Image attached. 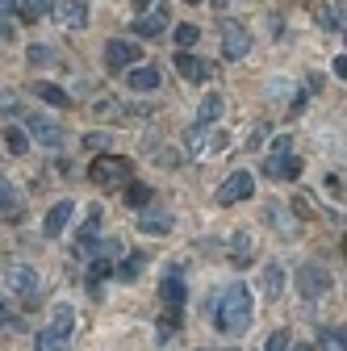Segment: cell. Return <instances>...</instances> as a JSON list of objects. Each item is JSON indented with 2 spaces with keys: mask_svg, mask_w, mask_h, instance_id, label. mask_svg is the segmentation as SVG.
<instances>
[{
  "mask_svg": "<svg viewBox=\"0 0 347 351\" xmlns=\"http://www.w3.org/2000/svg\"><path fill=\"white\" fill-rule=\"evenodd\" d=\"M213 322H218V330L230 335V339H239L251 326V293H247V285H230L218 301H213Z\"/></svg>",
  "mask_w": 347,
  "mask_h": 351,
  "instance_id": "obj_1",
  "label": "cell"
},
{
  "mask_svg": "<svg viewBox=\"0 0 347 351\" xmlns=\"http://www.w3.org/2000/svg\"><path fill=\"white\" fill-rule=\"evenodd\" d=\"M130 171H134V163H130V159H121V155H97V159H93V167H88L93 184H101L105 193H109V189H121V184H130Z\"/></svg>",
  "mask_w": 347,
  "mask_h": 351,
  "instance_id": "obj_2",
  "label": "cell"
},
{
  "mask_svg": "<svg viewBox=\"0 0 347 351\" xmlns=\"http://www.w3.org/2000/svg\"><path fill=\"white\" fill-rule=\"evenodd\" d=\"M264 176H268V180H297V176H301V159L293 155V138L289 134H280L272 143V155H268Z\"/></svg>",
  "mask_w": 347,
  "mask_h": 351,
  "instance_id": "obj_3",
  "label": "cell"
},
{
  "mask_svg": "<svg viewBox=\"0 0 347 351\" xmlns=\"http://www.w3.org/2000/svg\"><path fill=\"white\" fill-rule=\"evenodd\" d=\"M9 289L21 297V305H25V310H34V305H38V272L34 268H25V263H17V268H9Z\"/></svg>",
  "mask_w": 347,
  "mask_h": 351,
  "instance_id": "obj_4",
  "label": "cell"
},
{
  "mask_svg": "<svg viewBox=\"0 0 347 351\" xmlns=\"http://www.w3.org/2000/svg\"><path fill=\"white\" fill-rule=\"evenodd\" d=\"M251 193H255L251 171H230V176H226V184L213 193V201H218V205H239V201H247Z\"/></svg>",
  "mask_w": 347,
  "mask_h": 351,
  "instance_id": "obj_5",
  "label": "cell"
},
{
  "mask_svg": "<svg viewBox=\"0 0 347 351\" xmlns=\"http://www.w3.org/2000/svg\"><path fill=\"white\" fill-rule=\"evenodd\" d=\"M134 63H139V42L113 38L109 47H105V67L109 71H125V67H134Z\"/></svg>",
  "mask_w": 347,
  "mask_h": 351,
  "instance_id": "obj_6",
  "label": "cell"
},
{
  "mask_svg": "<svg viewBox=\"0 0 347 351\" xmlns=\"http://www.w3.org/2000/svg\"><path fill=\"white\" fill-rule=\"evenodd\" d=\"M251 51V34L243 29V25H235V21H222V55L235 63V59H243Z\"/></svg>",
  "mask_w": 347,
  "mask_h": 351,
  "instance_id": "obj_7",
  "label": "cell"
},
{
  "mask_svg": "<svg viewBox=\"0 0 347 351\" xmlns=\"http://www.w3.org/2000/svg\"><path fill=\"white\" fill-rule=\"evenodd\" d=\"M29 134L42 143V147H59L63 143V125L47 113H29Z\"/></svg>",
  "mask_w": 347,
  "mask_h": 351,
  "instance_id": "obj_8",
  "label": "cell"
},
{
  "mask_svg": "<svg viewBox=\"0 0 347 351\" xmlns=\"http://www.w3.org/2000/svg\"><path fill=\"white\" fill-rule=\"evenodd\" d=\"M297 289H301V297H322L331 289V272L318 268V263H310V268L297 272Z\"/></svg>",
  "mask_w": 347,
  "mask_h": 351,
  "instance_id": "obj_9",
  "label": "cell"
},
{
  "mask_svg": "<svg viewBox=\"0 0 347 351\" xmlns=\"http://www.w3.org/2000/svg\"><path fill=\"white\" fill-rule=\"evenodd\" d=\"M125 84H130V88H134V93H155V88L163 84V71H159L155 63H143V67L134 63V67H130V71H125Z\"/></svg>",
  "mask_w": 347,
  "mask_h": 351,
  "instance_id": "obj_10",
  "label": "cell"
},
{
  "mask_svg": "<svg viewBox=\"0 0 347 351\" xmlns=\"http://www.w3.org/2000/svg\"><path fill=\"white\" fill-rule=\"evenodd\" d=\"M159 293H163V305H167V310H171V314H180V305H184V272H180V268H171V272L163 276Z\"/></svg>",
  "mask_w": 347,
  "mask_h": 351,
  "instance_id": "obj_11",
  "label": "cell"
},
{
  "mask_svg": "<svg viewBox=\"0 0 347 351\" xmlns=\"http://www.w3.org/2000/svg\"><path fill=\"white\" fill-rule=\"evenodd\" d=\"M167 29V9H155V13H139L134 17V34L139 38H159Z\"/></svg>",
  "mask_w": 347,
  "mask_h": 351,
  "instance_id": "obj_12",
  "label": "cell"
},
{
  "mask_svg": "<svg viewBox=\"0 0 347 351\" xmlns=\"http://www.w3.org/2000/svg\"><path fill=\"white\" fill-rule=\"evenodd\" d=\"M67 222H71V201H59V205L47 213V222H42V234H47V239H59V234L67 230Z\"/></svg>",
  "mask_w": 347,
  "mask_h": 351,
  "instance_id": "obj_13",
  "label": "cell"
},
{
  "mask_svg": "<svg viewBox=\"0 0 347 351\" xmlns=\"http://www.w3.org/2000/svg\"><path fill=\"white\" fill-rule=\"evenodd\" d=\"M139 230H147V234H167V230H171V213H163V209H139Z\"/></svg>",
  "mask_w": 347,
  "mask_h": 351,
  "instance_id": "obj_14",
  "label": "cell"
},
{
  "mask_svg": "<svg viewBox=\"0 0 347 351\" xmlns=\"http://www.w3.org/2000/svg\"><path fill=\"white\" fill-rule=\"evenodd\" d=\"M176 71H180L184 80H193V84H201V80L213 75V67H209L205 59H193V55H180V59H176Z\"/></svg>",
  "mask_w": 347,
  "mask_h": 351,
  "instance_id": "obj_15",
  "label": "cell"
},
{
  "mask_svg": "<svg viewBox=\"0 0 347 351\" xmlns=\"http://www.w3.org/2000/svg\"><path fill=\"white\" fill-rule=\"evenodd\" d=\"M34 347H38V351H63V347H67V335H63L59 326H47V330H38Z\"/></svg>",
  "mask_w": 347,
  "mask_h": 351,
  "instance_id": "obj_16",
  "label": "cell"
},
{
  "mask_svg": "<svg viewBox=\"0 0 347 351\" xmlns=\"http://www.w3.org/2000/svg\"><path fill=\"white\" fill-rule=\"evenodd\" d=\"M59 17H63V25L80 29L84 21H88V9H84V0H63V9H59Z\"/></svg>",
  "mask_w": 347,
  "mask_h": 351,
  "instance_id": "obj_17",
  "label": "cell"
},
{
  "mask_svg": "<svg viewBox=\"0 0 347 351\" xmlns=\"http://www.w3.org/2000/svg\"><path fill=\"white\" fill-rule=\"evenodd\" d=\"M17 9H21L25 21H38V17H47L55 9V0H17Z\"/></svg>",
  "mask_w": 347,
  "mask_h": 351,
  "instance_id": "obj_18",
  "label": "cell"
},
{
  "mask_svg": "<svg viewBox=\"0 0 347 351\" xmlns=\"http://www.w3.org/2000/svg\"><path fill=\"white\" fill-rule=\"evenodd\" d=\"M34 93H38V101H47V105H55V109H63V105H67V93H63L59 84H47V80H42Z\"/></svg>",
  "mask_w": 347,
  "mask_h": 351,
  "instance_id": "obj_19",
  "label": "cell"
},
{
  "mask_svg": "<svg viewBox=\"0 0 347 351\" xmlns=\"http://www.w3.org/2000/svg\"><path fill=\"white\" fill-rule=\"evenodd\" d=\"M97 226H101V217L93 213L88 222H84V230H80V243H75V247H80L84 255H93V251H97Z\"/></svg>",
  "mask_w": 347,
  "mask_h": 351,
  "instance_id": "obj_20",
  "label": "cell"
},
{
  "mask_svg": "<svg viewBox=\"0 0 347 351\" xmlns=\"http://www.w3.org/2000/svg\"><path fill=\"white\" fill-rule=\"evenodd\" d=\"M222 109H226V101H222L218 93H209V97L201 101V109H197V117H201V121H218V117H222Z\"/></svg>",
  "mask_w": 347,
  "mask_h": 351,
  "instance_id": "obj_21",
  "label": "cell"
},
{
  "mask_svg": "<svg viewBox=\"0 0 347 351\" xmlns=\"http://www.w3.org/2000/svg\"><path fill=\"white\" fill-rule=\"evenodd\" d=\"M5 143H9V151H13V155H25V151H29L25 130H17V125H9V130H5Z\"/></svg>",
  "mask_w": 347,
  "mask_h": 351,
  "instance_id": "obj_22",
  "label": "cell"
},
{
  "mask_svg": "<svg viewBox=\"0 0 347 351\" xmlns=\"http://www.w3.org/2000/svg\"><path fill=\"white\" fill-rule=\"evenodd\" d=\"M197 38H201V29H197V25H176V34H171V42H176L180 51H189Z\"/></svg>",
  "mask_w": 347,
  "mask_h": 351,
  "instance_id": "obj_23",
  "label": "cell"
},
{
  "mask_svg": "<svg viewBox=\"0 0 347 351\" xmlns=\"http://www.w3.org/2000/svg\"><path fill=\"white\" fill-rule=\"evenodd\" d=\"M230 259H235V263H247V259H251V234H235V243H230Z\"/></svg>",
  "mask_w": 347,
  "mask_h": 351,
  "instance_id": "obj_24",
  "label": "cell"
},
{
  "mask_svg": "<svg viewBox=\"0 0 347 351\" xmlns=\"http://www.w3.org/2000/svg\"><path fill=\"white\" fill-rule=\"evenodd\" d=\"M143 263H147V255H130V259L121 263V268H113V272H117L121 280H134V276H139V268H143Z\"/></svg>",
  "mask_w": 347,
  "mask_h": 351,
  "instance_id": "obj_25",
  "label": "cell"
},
{
  "mask_svg": "<svg viewBox=\"0 0 347 351\" xmlns=\"http://www.w3.org/2000/svg\"><path fill=\"white\" fill-rule=\"evenodd\" d=\"M101 276H113V263H109V259H97V263H93V276H88V289H93V293H101Z\"/></svg>",
  "mask_w": 347,
  "mask_h": 351,
  "instance_id": "obj_26",
  "label": "cell"
},
{
  "mask_svg": "<svg viewBox=\"0 0 347 351\" xmlns=\"http://www.w3.org/2000/svg\"><path fill=\"white\" fill-rule=\"evenodd\" d=\"M264 293L268 297L280 293V268H276V263H268V268H264Z\"/></svg>",
  "mask_w": 347,
  "mask_h": 351,
  "instance_id": "obj_27",
  "label": "cell"
},
{
  "mask_svg": "<svg viewBox=\"0 0 347 351\" xmlns=\"http://www.w3.org/2000/svg\"><path fill=\"white\" fill-rule=\"evenodd\" d=\"M55 326H59L63 335H71V330H75V314H71V305H59V314H55Z\"/></svg>",
  "mask_w": 347,
  "mask_h": 351,
  "instance_id": "obj_28",
  "label": "cell"
},
{
  "mask_svg": "<svg viewBox=\"0 0 347 351\" xmlns=\"http://www.w3.org/2000/svg\"><path fill=\"white\" fill-rule=\"evenodd\" d=\"M322 21L343 34V5H326V9H322Z\"/></svg>",
  "mask_w": 347,
  "mask_h": 351,
  "instance_id": "obj_29",
  "label": "cell"
},
{
  "mask_svg": "<svg viewBox=\"0 0 347 351\" xmlns=\"http://www.w3.org/2000/svg\"><path fill=\"white\" fill-rule=\"evenodd\" d=\"M264 351H289V330H272L268 343H264Z\"/></svg>",
  "mask_w": 347,
  "mask_h": 351,
  "instance_id": "obj_30",
  "label": "cell"
},
{
  "mask_svg": "<svg viewBox=\"0 0 347 351\" xmlns=\"http://www.w3.org/2000/svg\"><path fill=\"white\" fill-rule=\"evenodd\" d=\"M151 201V189H143V184H130V205H134V209H143Z\"/></svg>",
  "mask_w": 347,
  "mask_h": 351,
  "instance_id": "obj_31",
  "label": "cell"
},
{
  "mask_svg": "<svg viewBox=\"0 0 347 351\" xmlns=\"http://www.w3.org/2000/svg\"><path fill=\"white\" fill-rule=\"evenodd\" d=\"M0 326H21V322H17V314L9 310V305H5V301H0Z\"/></svg>",
  "mask_w": 347,
  "mask_h": 351,
  "instance_id": "obj_32",
  "label": "cell"
},
{
  "mask_svg": "<svg viewBox=\"0 0 347 351\" xmlns=\"http://www.w3.org/2000/svg\"><path fill=\"white\" fill-rule=\"evenodd\" d=\"M326 347L331 351H343V326L339 330H326Z\"/></svg>",
  "mask_w": 347,
  "mask_h": 351,
  "instance_id": "obj_33",
  "label": "cell"
},
{
  "mask_svg": "<svg viewBox=\"0 0 347 351\" xmlns=\"http://www.w3.org/2000/svg\"><path fill=\"white\" fill-rule=\"evenodd\" d=\"M13 201V184L5 180V176H0V205H9Z\"/></svg>",
  "mask_w": 347,
  "mask_h": 351,
  "instance_id": "obj_34",
  "label": "cell"
},
{
  "mask_svg": "<svg viewBox=\"0 0 347 351\" xmlns=\"http://www.w3.org/2000/svg\"><path fill=\"white\" fill-rule=\"evenodd\" d=\"M84 143H88V147H105V143H109V138H105V134H101V130H93V134H84Z\"/></svg>",
  "mask_w": 347,
  "mask_h": 351,
  "instance_id": "obj_35",
  "label": "cell"
},
{
  "mask_svg": "<svg viewBox=\"0 0 347 351\" xmlns=\"http://www.w3.org/2000/svg\"><path fill=\"white\" fill-rule=\"evenodd\" d=\"M47 59H51V51H42V47L29 51V63H47Z\"/></svg>",
  "mask_w": 347,
  "mask_h": 351,
  "instance_id": "obj_36",
  "label": "cell"
},
{
  "mask_svg": "<svg viewBox=\"0 0 347 351\" xmlns=\"http://www.w3.org/2000/svg\"><path fill=\"white\" fill-rule=\"evenodd\" d=\"M335 75H339V80H347V55H339V59H335Z\"/></svg>",
  "mask_w": 347,
  "mask_h": 351,
  "instance_id": "obj_37",
  "label": "cell"
},
{
  "mask_svg": "<svg viewBox=\"0 0 347 351\" xmlns=\"http://www.w3.org/2000/svg\"><path fill=\"white\" fill-rule=\"evenodd\" d=\"M13 5H17V0H0V13H9Z\"/></svg>",
  "mask_w": 347,
  "mask_h": 351,
  "instance_id": "obj_38",
  "label": "cell"
},
{
  "mask_svg": "<svg viewBox=\"0 0 347 351\" xmlns=\"http://www.w3.org/2000/svg\"><path fill=\"white\" fill-rule=\"evenodd\" d=\"M134 5H139V13H143V9H151V0H134Z\"/></svg>",
  "mask_w": 347,
  "mask_h": 351,
  "instance_id": "obj_39",
  "label": "cell"
},
{
  "mask_svg": "<svg viewBox=\"0 0 347 351\" xmlns=\"http://www.w3.org/2000/svg\"><path fill=\"white\" fill-rule=\"evenodd\" d=\"M293 351H314V347H310V343H306V347H293Z\"/></svg>",
  "mask_w": 347,
  "mask_h": 351,
  "instance_id": "obj_40",
  "label": "cell"
},
{
  "mask_svg": "<svg viewBox=\"0 0 347 351\" xmlns=\"http://www.w3.org/2000/svg\"><path fill=\"white\" fill-rule=\"evenodd\" d=\"M213 5H218V9H222V5H230V0H213Z\"/></svg>",
  "mask_w": 347,
  "mask_h": 351,
  "instance_id": "obj_41",
  "label": "cell"
},
{
  "mask_svg": "<svg viewBox=\"0 0 347 351\" xmlns=\"http://www.w3.org/2000/svg\"><path fill=\"white\" fill-rule=\"evenodd\" d=\"M184 5H201V0H184Z\"/></svg>",
  "mask_w": 347,
  "mask_h": 351,
  "instance_id": "obj_42",
  "label": "cell"
}]
</instances>
